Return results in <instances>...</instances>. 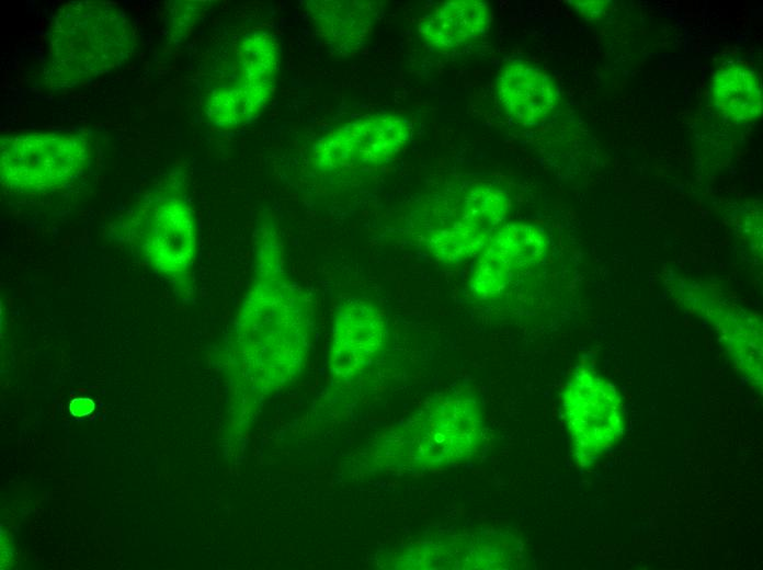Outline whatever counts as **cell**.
Here are the masks:
<instances>
[{"instance_id":"1","label":"cell","mask_w":763,"mask_h":570,"mask_svg":"<svg viewBox=\"0 0 763 570\" xmlns=\"http://www.w3.org/2000/svg\"><path fill=\"white\" fill-rule=\"evenodd\" d=\"M240 322L251 383L270 395L295 380L310 345L314 305L287 269L280 229L270 219L255 233L253 277Z\"/></svg>"},{"instance_id":"2","label":"cell","mask_w":763,"mask_h":570,"mask_svg":"<svg viewBox=\"0 0 763 570\" xmlns=\"http://www.w3.org/2000/svg\"><path fill=\"white\" fill-rule=\"evenodd\" d=\"M136 44L135 30L115 4L76 1L55 14L49 35L47 77L52 88H70L126 61Z\"/></svg>"},{"instance_id":"3","label":"cell","mask_w":763,"mask_h":570,"mask_svg":"<svg viewBox=\"0 0 763 570\" xmlns=\"http://www.w3.org/2000/svg\"><path fill=\"white\" fill-rule=\"evenodd\" d=\"M278 60V45L272 35L264 32L246 35L235 49L224 80L208 93V118L219 126L254 119L274 92Z\"/></svg>"},{"instance_id":"4","label":"cell","mask_w":763,"mask_h":570,"mask_svg":"<svg viewBox=\"0 0 763 570\" xmlns=\"http://www.w3.org/2000/svg\"><path fill=\"white\" fill-rule=\"evenodd\" d=\"M89 157L81 136L27 134L0 140L3 185L21 193L58 187L80 174Z\"/></svg>"},{"instance_id":"5","label":"cell","mask_w":763,"mask_h":570,"mask_svg":"<svg viewBox=\"0 0 763 570\" xmlns=\"http://www.w3.org/2000/svg\"><path fill=\"white\" fill-rule=\"evenodd\" d=\"M562 411L581 466L590 464L623 433L620 399L591 368L576 369L563 391Z\"/></svg>"},{"instance_id":"6","label":"cell","mask_w":763,"mask_h":570,"mask_svg":"<svg viewBox=\"0 0 763 570\" xmlns=\"http://www.w3.org/2000/svg\"><path fill=\"white\" fill-rule=\"evenodd\" d=\"M411 136V123L402 116H368L319 139L312 148V163L319 171L329 173L376 168L398 155Z\"/></svg>"},{"instance_id":"7","label":"cell","mask_w":763,"mask_h":570,"mask_svg":"<svg viewBox=\"0 0 763 570\" xmlns=\"http://www.w3.org/2000/svg\"><path fill=\"white\" fill-rule=\"evenodd\" d=\"M417 428L413 445L421 464L434 467L457 464L478 449L481 408L466 392L441 396L422 411Z\"/></svg>"},{"instance_id":"8","label":"cell","mask_w":763,"mask_h":570,"mask_svg":"<svg viewBox=\"0 0 763 570\" xmlns=\"http://www.w3.org/2000/svg\"><path fill=\"white\" fill-rule=\"evenodd\" d=\"M386 342L387 320L374 300L357 295L341 298L332 323V376L339 381H352L376 361Z\"/></svg>"},{"instance_id":"9","label":"cell","mask_w":763,"mask_h":570,"mask_svg":"<svg viewBox=\"0 0 763 570\" xmlns=\"http://www.w3.org/2000/svg\"><path fill=\"white\" fill-rule=\"evenodd\" d=\"M546 237L536 226L508 224L496 229L478 254L470 290L480 300L496 299L528 269L545 261Z\"/></svg>"},{"instance_id":"10","label":"cell","mask_w":763,"mask_h":570,"mask_svg":"<svg viewBox=\"0 0 763 570\" xmlns=\"http://www.w3.org/2000/svg\"><path fill=\"white\" fill-rule=\"evenodd\" d=\"M146 224L147 242L170 273L186 275L195 258V226L191 208L180 196L156 201Z\"/></svg>"},{"instance_id":"11","label":"cell","mask_w":763,"mask_h":570,"mask_svg":"<svg viewBox=\"0 0 763 570\" xmlns=\"http://www.w3.org/2000/svg\"><path fill=\"white\" fill-rule=\"evenodd\" d=\"M497 92L508 116L526 126L544 123L558 104L554 81L540 69L525 62H513L502 69Z\"/></svg>"},{"instance_id":"12","label":"cell","mask_w":763,"mask_h":570,"mask_svg":"<svg viewBox=\"0 0 763 570\" xmlns=\"http://www.w3.org/2000/svg\"><path fill=\"white\" fill-rule=\"evenodd\" d=\"M490 7L486 1L454 0L439 4L419 22L424 42L436 49H456L482 38L490 25Z\"/></svg>"},{"instance_id":"13","label":"cell","mask_w":763,"mask_h":570,"mask_svg":"<svg viewBox=\"0 0 763 570\" xmlns=\"http://www.w3.org/2000/svg\"><path fill=\"white\" fill-rule=\"evenodd\" d=\"M309 15L317 32L335 50L350 53L365 42L377 20L378 5L368 1H315Z\"/></svg>"},{"instance_id":"14","label":"cell","mask_w":763,"mask_h":570,"mask_svg":"<svg viewBox=\"0 0 763 570\" xmlns=\"http://www.w3.org/2000/svg\"><path fill=\"white\" fill-rule=\"evenodd\" d=\"M711 96L716 107L734 121H751L762 112L761 83L750 68L719 70L713 80Z\"/></svg>"},{"instance_id":"15","label":"cell","mask_w":763,"mask_h":570,"mask_svg":"<svg viewBox=\"0 0 763 570\" xmlns=\"http://www.w3.org/2000/svg\"><path fill=\"white\" fill-rule=\"evenodd\" d=\"M492 232L474 226L462 218L436 230L426 240L428 249L443 262L458 263L479 254Z\"/></svg>"},{"instance_id":"16","label":"cell","mask_w":763,"mask_h":570,"mask_svg":"<svg viewBox=\"0 0 763 570\" xmlns=\"http://www.w3.org/2000/svg\"><path fill=\"white\" fill-rule=\"evenodd\" d=\"M510 207L511 201L504 191L480 186L465 198L462 218L493 232L505 220Z\"/></svg>"},{"instance_id":"17","label":"cell","mask_w":763,"mask_h":570,"mask_svg":"<svg viewBox=\"0 0 763 570\" xmlns=\"http://www.w3.org/2000/svg\"><path fill=\"white\" fill-rule=\"evenodd\" d=\"M574 8L587 19H600L605 15L608 7L607 1H576Z\"/></svg>"},{"instance_id":"18","label":"cell","mask_w":763,"mask_h":570,"mask_svg":"<svg viewBox=\"0 0 763 570\" xmlns=\"http://www.w3.org/2000/svg\"><path fill=\"white\" fill-rule=\"evenodd\" d=\"M94 409V403L89 398H77L70 402L69 410L75 417H83L91 413Z\"/></svg>"}]
</instances>
